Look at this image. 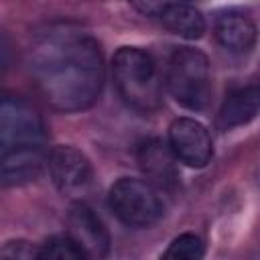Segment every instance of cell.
I'll list each match as a JSON object with an SVG mask.
<instances>
[{
  "mask_svg": "<svg viewBox=\"0 0 260 260\" xmlns=\"http://www.w3.org/2000/svg\"><path fill=\"white\" fill-rule=\"evenodd\" d=\"M39 258H53V260H81L87 258L83 250L75 244V240L67 236H53L41 246Z\"/></svg>",
  "mask_w": 260,
  "mask_h": 260,
  "instance_id": "14",
  "label": "cell"
},
{
  "mask_svg": "<svg viewBox=\"0 0 260 260\" xmlns=\"http://www.w3.org/2000/svg\"><path fill=\"white\" fill-rule=\"evenodd\" d=\"M108 205L114 215L130 228H150L165 215L160 189L142 179H118L110 187Z\"/></svg>",
  "mask_w": 260,
  "mask_h": 260,
  "instance_id": "4",
  "label": "cell"
},
{
  "mask_svg": "<svg viewBox=\"0 0 260 260\" xmlns=\"http://www.w3.org/2000/svg\"><path fill=\"white\" fill-rule=\"evenodd\" d=\"M43 162H47V154L43 152V146L0 150V173L4 187L24 185L35 181L43 169Z\"/></svg>",
  "mask_w": 260,
  "mask_h": 260,
  "instance_id": "10",
  "label": "cell"
},
{
  "mask_svg": "<svg viewBox=\"0 0 260 260\" xmlns=\"http://www.w3.org/2000/svg\"><path fill=\"white\" fill-rule=\"evenodd\" d=\"M130 4L134 6L136 12L144 14V16H158L173 4L171 0H130Z\"/></svg>",
  "mask_w": 260,
  "mask_h": 260,
  "instance_id": "17",
  "label": "cell"
},
{
  "mask_svg": "<svg viewBox=\"0 0 260 260\" xmlns=\"http://www.w3.org/2000/svg\"><path fill=\"white\" fill-rule=\"evenodd\" d=\"M169 146L177 160L193 169H203L213 156V144L207 128L193 118H177L171 124Z\"/></svg>",
  "mask_w": 260,
  "mask_h": 260,
  "instance_id": "7",
  "label": "cell"
},
{
  "mask_svg": "<svg viewBox=\"0 0 260 260\" xmlns=\"http://www.w3.org/2000/svg\"><path fill=\"white\" fill-rule=\"evenodd\" d=\"M67 234L75 240L87 258H104L110 254V232L102 217L85 203H75L69 209Z\"/></svg>",
  "mask_w": 260,
  "mask_h": 260,
  "instance_id": "8",
  "label": "cell"
},
{
  "mask_svg": "<svg viewBox=\"0 0 260 260\" xmlns=\"http://www.w3.org/2000/svg\"><path fill=\"white\" fill-rule=\"evenodd\" d=\"M215 39L232 53H248L256 43V26L240 12H225L215 22Z\"/></svg>",
  "mask_w": 260,
  "mask_h": 260,
  "instance_id": "12",
  "label": "cell"
},
{
  "mask_svg": "<svg viewBox=\"0 0 260 260\" xmlns=\"http://www.w3.org/2000/svg\"><path fill=\"white\" fill-rule=\"evenodd\" d=\"M160 20L171 32H175L183 39H199L205 32L203 14L197 8L183 4V2H173L160 14Z\"/></svg>",
  "mask_w": 260,
  "mask_h": 260,
  "instance_id": "13",
  "label": "cell"
},
{
  "mask_svg": "<svg viewBox=\"0 0 260 260\" xmlns=\"http://www.w3.org/2000/svg\"><path fill=\"white\" fill-rule=\"evenodd\" d=\"M43 144L45 128L41 114L26 100L4 95L0 106V150Z\"/></svg>",
  "mask_w": 260,
  "mask_h": 260,
  "instance_id": "5",
  "label": "cell"
},
{
  "mask_svg": "<svg viewBox=\"0 0 260 260\" xmlns=\"http://www.w3.org/2000/svg\"><path fill=\"white\" fill-rule=\"evenodd\" d=\"M167 87L177 104L187 110L201 112L211 102V69L207 57L191 47L173 53L167 71Z\"/></svg>",
  "mask_w": 260,
  "mask_h": 260,
  "instance_id": "3",
  "label": "cell"
},
{
  "mask_svg": "<svg viewBox=\"0 0 260 260\" xmlns=\"http://www.w3.org/2000/svg\"><path fill=\"white\" fill-rule=\"evenodd\" d=\"M205 254L203 242L195 234H181L171 242V246L165 252V258H177V260H199Z\"/></svg>",
  "mask_w": 260,
  "mask_h": 260,
  "instance_id": "15",
  "label": "cell"
},
{
  "mask_svg": "<svg viewBox=\"0 0 260 260\" xmlns=\"http://www.w3.org/2000/svg\"><path fill=\"white\" fill-rule=\"evenodd\" d=\"M32 75L49 108L63 114L87 110L104 85L100 45L83 32H51L32 49Z\"/></svg>",
  "mask_w": 260,
  "mask_h": 260,
  "instance_id": "1",
  "label": "cell"
},
{
  "mask_svg": "<svg viewBox=\"0 0 260 260\" xmlns=\"http://www.w3.org/2000/svg\"><path fill=\"white\" fill-rule=\"evenodd\" d=\"M136 158L146 181H150L156 189H165V191L175 189L179 179L177 167H175L177 156L173 154L169 144H165L158 138H150L138 146Z\"/></svg>",
  "mask_w": 260,
  "mask_h": 260,
  "instance_id": "9",
  "label": "cell"
},
{
  "mask_svg": "<svg viewBox=\"0 0 260 260\" xmlns=\"http://www.w3.org/2000/svg\"><path fill=\"white\" fill-rule=\"evenodd\" d=\"M114 85L122 102L138 114H152L160 106L162 89L156 63L138 47H120L112 59Z\"/></svg>",
  "mask_w": 260,
  "mask_h": 260,
  "instance_id": "2",
  "label": "cell"
},
{
  "mask_svg": "<svg viewBox=\"0 0 260 260\" xmlns=\"http://www.w3.org/2000/svg\"><path fill=\"white\" fill-rule=\"evenodd\" d=\"M47 169L55 187L67 197H81L91 189L93 171L89 158L75 146H53L47 152Z\"/></svg>",
  "mask_w": 260,
  "mask_h": 260,
  "instance_id": "6",
  "label": "cell"
},
{
  "mask_svg": "<svg viewBox=\"0 0 260 260\" xmlns=\"http://www.w3.org/2000/svg\"><path fill=\"white\" fill-rule=\"evenodd\" d=\"M258 114H260V85H246L234 89L223 100L217 122L223 130H232L248 124Z\"/></svg>",
  "mask_w": 260,
  "mask_h": 260,
  "instance_id": "11",
  "label": "cell"
},
{
  "mask_svg": "<svg viewBox=\"0 0 260 260\" xmlns=\"http://www.w3.org/2000/svg\"><path fill=\"white\" fill-rule=\"evenodd\" d=\"M0 254L4 258H16V260H28V258H39L41 256V248H35L32 244L24 242V240H10L2 246Z\"/></svg>",
  "mask_w": 260,
  "mask_h": 260,
  "instance_id": "16",
  "label": "cell"
}]
</instances>
